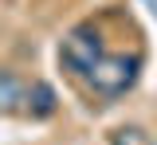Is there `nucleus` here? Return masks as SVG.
I'll return each instance as SVG.
<instances>
[{"label":"nucleus","mask_w":157,"mask_h":145,"mask_svg":"<svg viewBox=\"0 0 157 145\" xmlns=\"http://www.w3.org/2000/svg\"><path fill=\"white\" fill-rule=\"evenodd\" d=\"M137 71H141V59L137 55H102L90 67L86 83H90V90L98 98H122L137 83Z\"/></svg>","instance_id":"f257e3e1"},{"label":"nucleus","mask_w":157,"mask_h":145,"mask_svg":"<svg viewBox=\"0 0 157 145\" xmlns=\"http://www.w3.org/2000/svg\"><path fill=\"white\" fill-rule=\"evenodd\" d=\"M102 55H106V47H102V35H98L94 28H75L67 39L59 43V67L71 71L75 79H86L90 67Z\"/></svg>","instance_id":"f03ea898"},{"label":"nucleus","mask_w":157,"mask_h":145,"mask_svg":"<svg viewBox=\"0 0 157 145\" xmlns=\"http://www.w3.org/2000/svg\"><path fill=\"white\" fill-rule=\"evenodd\" d=\"M55 110H59V94H55V86L47 83V79H36L32 86H24V114L51 118Z\"/></svg>","instance_id":"7ed1b4c3"},{"label":"nucleus","mask_w":157,"mask_h":145,"mask_svg":"<svg viewBox=\"0 0 157 145\" xmlns=\"http://www.w3.org/2000/svg\"><path fill=\"white\" fill-rule=\"evenodd\" d=\"M24 79L16 71H0V114H12V110H24Z\"/></svg>","instance_id":"20e7f679"},{"label":"nucleus","mask_w":157,"mask_h":145,"mask_svg":"<svg viewBox=\"0 0 157 145\" xmlns=\"http://www.w3.org/2000/svg\"><path fill=\"white\" fill-rule=\"evenodd\" d=\"M110 145H153V137L141 125H122V129L110 133Z\"/></svg>","instance_id":"39448f33"}]
</instances>
